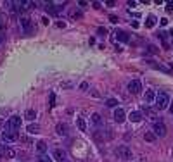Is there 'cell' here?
Masks as SVG:
<instances>
[{
  "mask_svg": "<svg viewBox=\"0 0 173 162\" xmlns=\"http://www.w3.org/2000/svg\"><path fill=\"white\" fill-rule=\"evenodd\" d=\"M170 105V95L166 92H159L156 95V109L158 110H165Z\"/></svg>",
  "mask_w": 173,
  "mask_h": 162,
  "instance_id": "6da1fadb",
  "label": "cell"
},
{
  "mask_svg": "<svg viewBox=\"0 0 173 162\" xmlns=\"http://www.w3.org/2000/svg\"><path fill=\"white\" fill-rule=\"evenodd\" d=\"M21 117L19 116H12V117H9L7 119V123H5V129L7 131H17L19 128H21Z\"/></svg>",
  "mask_w": 173,
  "mask_h": 162,
  "instance_id": "7a4b0ae2",
  "label": "cell"
},
{
  "mask_svg": "<svg viewBox=\"0 0 173 162\" xmlns=\"http://www.w3.org/2000/svg\"><path fill=\"white\" fill-rule=\"evenodd\" d=\"M0 138H2V142H5V143H12V142H17V140H19V133H17V131H7V129H5Z\"/></svg>",
  "mask_w": 173,
  "mask_h": 162,
  "instance_id": "3957f363",
  "label": "cell"
},
{
  "mask_svg": "<svg viewBox=\"0 0 173 162\" xmlns=\"http://www.w3.org/2000/svg\"><path fill=\"white\" fill-rule=\"evenodd\" d=\"M19 22H21V29H23L26 35H31V33H33V29H35V28H33V22H31V19H29V17H26V16H24V17H21V21H19Z\"/></svg>",
  "mask_w": 173,
  "mask_h": 162,
  "instance_id": "277c9868",
  "label": "cell"
},
{
  "mask_svg": "<svg viewBox=\"0 0 173 162\" xmlns=\"http://www.w3.org/2000/svg\"><path fill=\"white\" fill-rule=\"evenodd\" d=\"M152 133H154L156 136H165V135H166V126H165V123L156 121V123L152 124Z\"/></svg>",
  "mask_w": 173,
  "mask_h": 162,
  "instance_id": "5b68a950",
  "label": "cell"
},
{
  "mask_svg": "<svg viewBox=\"0 0 173 162\" xmlns=\"http://www.w3.org/2000/svg\"><path fill=\"white\" fill-rule=\"evenodd\" d=\"M116 155H118L120 159H123V161H128V159H132V150L123 145V147H118V148H116Z\"/></svg>",
  "mask_w": 173,
  "mask_h": 162,
  "instance_id": "8992f818",
  "label": "cell"
},
{
  "mask_svg": "<svg viewBox=\"0 0 173 162\" xmlns=\"http://www.w3.org/2000/svg\"><path fill=\"white\" fill-rule=\"evenodd\" d=\"M128 92L133 93V95L140 93V92H142V85H140V81H139V79H132V81L128 83Z\"/></svg>",
  "mask_w": 173,
  "mask_h": 162,
  "instance_id": "52a82bcc",
  "label": "cell"
},
{
  "mask_svg": "<svg viewBox=\"0 0 173 162\" xmlns=\"http://www.w3.org/2000/svg\"><path fill=\"white\" fill-rule=\"evenodd\" d=\"M62 3H54V2H50V3H47V10H49V14H52V16H57L62 9Z\"/></svg>",
  "mask_w": 173,
  "mask_h": 162,
  "instance_id": "ba28073f",
  "label": "cell"
},
{
  "mask_svg": "<svg viewBox=\"0 0 173 162\" xmlns=\"http://www.w3.org/2000/svg\"><path fill=\"white\" fill-rule=\"evenodd\" d=\"M142 112H144V114H146V116H147V117H149L151 121H152V123H156V121H158L156 110H152L151 107H147V105H142Z\"/></svg>",
  "mask_w": 173,
  "mask_h": 162,
  "instance_id": "9c48e42d",
  "label": "cell"
},
{
  "mask_svg": "<svg viewBox=\"0 0 173 162\" xmlns=\"http://www.w3.org/2000/svg\"><path fill=\"white\" fill-rule=\"evenodd\" d=\"M68 131H69V128H68L66 123H57V124H55V133H57L59 136H66Z\"/></svg>",
  "mask_w": 173,
  "mask_h": 162,
  "instance_id": "30bf717a",
  "label": "cell"
},
{
  "mask_svg": "<svg viewBox=\"0 0 173 162\" xmlns=\"http://www.w3.org/2000/svg\"><path fill=\"white\" fill-rule=\"evenodd\" d=\"M114 36H116L120 41H123V43H128V41H130V35H128L127 31H123V29H116Z\"/></svg>",
  "mask_w": 173,
  "mask_h": 162,
  "instance_id": "8fae6325",
  "label": "cell"
},
{
  "mask_svg": "<svg viewBox=\"0 0 173 162\" xmlns=\"http://www.w3.org/2000/svg\"><path fill=\"white\" fill-rule=\"evenodd\" d=\"M125 119H127V114H125V110L118 107V109L114 110V121H116V123L120 124V123H123Z\"/></svg>",
  "mask_w": 173,
  "mask_h": 162,
  "instance_id": "7c38bea8",
  "label": "cell"
},
{
  "mask_svg": "<svg viewBox=\"0 0 173 162\" xmlns=\"http://www.w3.org/2000/svg\"><path fill=\"white\" fill-rule=\"evenodd\" d=\"M0 154H2L3 157H7V159H12V157L16 155V152H14L10 147H0Z\"/></svg>",
  "mask_w": 173,
  "mask_h": 162,
  "instance_id": "4fadbf2b",
  "label": "cell"
},
{
  "mask_svg": "<svg viewBox=\"0 0 173 162\" xmlns=\"http://www.w3.org/2000/svg\"><path fill=\"white\" fill-rule=\"evenodd\" d=\"M54 159L59 161V162H64L66 161V152L61 150V148H55V150H54Z\"/></svg>",
  "mask_w": 173,
  "mask_h": 162,
  "instance_id": "5bb4252c",
  "label": "cell"
},
{
  "mask_svg": "<svg viewBox=\"0 0 173 162\" xmlns=\"http://www.w3.org/2000/svg\"><path fill=\"white\" fill-rule=\"evenodd\" d=\"M144 100L147 102V104H151V102H154L156 100V93H154V90H146V97H144Z\"/></svg>",
  "mask_w": 173,
  "mask_h": 162,
  "instance_id": "9a60e30c",
  "label": "cell"
},
{
  "mask_svg": "<svg viewBox=\"0 0 173 162\" xmlns=\"http://www.w3.org/2000/svg\"><path fill=\"white\" fill-rule=\"evenodd\" d=\"M128 119H130L132 123H139V121H142V112L132 110V112H130V116H128Z\"/></svg>",
  "mask_w": 173,
  "mask_h": 162,
  "instance_id": "2e32d148",
  "label": "cell"
},
{
  "mask_svg": "<svg viewBox=\"0 0 173 162\" xmlns=\"http://www.w3.org/2000/svg\"><path fill=\"white\" fill-rule=\"evenodd\" d=\"M35 117H36V110H35V109H28V110H26V114H24V119L33 121Z\"/></svg>",
  "mask_w": 173,
  "mask_h": 162,
  "instance_id": "e0dca14e",
  "label": "cell"
},
{
  "mask_svg": "<svg viewBox=\"0 0 173 162\" xmlns=\"http://www.w3.org/2000/svg\"><path fill=\"white\" fill-rule=\"evenodd\" d=\"M90 121H92V124H95V126H101V124H102V117H101L99 114H92Z\"/></svg>",
  "mask_w": 173,
  "mask_h": 162,
  "instance_id": "ac0fdd59",
  "label": "cell"
},
{
  "mask_svg": "<svg viewBox=\"0 0 173 162\" xmlns=\"http://www.w3.org/2000/svg\"><path fill=\"white\" fill-rule=\"evenodd\" d=\"M36 150L40 152V155H43V154L47 152V143H45V142H38V143H36Z\"/></svg>",
  "mask_w": 173,
  "mask_h": 162,
  "instance_id": "d6986e66",
  "label": "cell"
},
{
  "mask_svg": "<svg viewBox=\"0 0 173 162\" xmlns=\"http://www.w3.org/2000/svg\"><path fill=\"white\" fill-rule=\"evenodd\" d=\"M76 124H78V129H80V131H85V129H87V123H85L83 117H78V119H76Z\"/></svg>",
  "mask_w": 173,
  "mask_h": 162,
  "instance_id": "ffe728a7",
  "label": "cell"
},
{
  "mask_svg": "<svg viewBox=\"0 0 173 162\" xmlns=\"http://www.w3.org/2000/svg\"><path fill=\"white\" fill-rule=\"evenodd\" d=\"M38 131H40V126H38V124H33V123H31V124L28 126V133H29V135H36Z\"/></svg>",
  "mask_w": 173,
  "mask_h": 162,
  "instance_id": "44dd1931",
  "label": "cell"
},
{
  "mask_svg": "<svg viewBox=\"0 0 173 162\" xmlns=\"http://www.w3.org/2000/svg\"><path fill=\"white\" fill-rule=\"evenodd\" d=\"M144 140H146V142H154V140H156V135H154L152 131H146V133H144Z\"/></svg>",
  "mask_w": 173,
  "mask_h": 162,
  "instance_id": "7402d4cb",
  "label": "cell"
},
{
  "mask_svg": "<svg viewBox=\"0 0 173 162\" xmlns=\"http://www.w3.org/2000/svg\"><path fill=\"white\" fill-rule=\"evenodd\" d=\"M154 24H156V17H154V16H149L147 21H146V26H147V28H152Z\"/></svg>",
  "mask_w": 173,
  "mask_h": 162,
  "instance_id": "603a6c76",
  "label": "cell"
},
{
  "mask_svg": "<svg viewBox=\"0 0 173 162\" xmlns=\"http://www.w3.org/2000/svg\"><path fill=\"white\" fill-rule=\"evenodd\" d=\"M69 16H71L73 19H80L83 14H81V10H71V12H69Z\"/></svg>",
  "mask_w": 173,
  "mask_h": 162,
  "instance_id": "cb8c5ba5",
  "label": "cell"
},
{
  "mask_svg": "<svg viewBox=\"0 0 173 162\" xmlns=\"http://www.w3.org/2000/svg\"><path fill=\"white\" fill-rule=\"evenodd\" d=\"M106 105H107V107H116V105H118V100H116V98H107V100H106Z\"/></svg>",
  "mask_w": 173,
  "mask_h": 162,
  "instance_id": "d4e9b609",
  "label": "cell"
},
{
  "mask_svg": "<svg viewBox=\"0 0 173 162\" xmlns=\"http://www.w3.org/2000/svg\"><path fill=\"white\" fill-rule=\"evenodd\" d=\"M38 162H52V159H50L49 155H45V154H43V155H40V157H38Z\"/></svg>",
  "mask_w": 173,
  "mask_h": 162,
  "instance_id": "484cf974",
  "label": "cell"
},
{
  "mask_svg": "<svg viewBox=\"0 0 173 162\" xmlns=\"http://www.w3.org/2000/svg\"><path fill=\"white\" fill-rule=\"evenodd\" d=\"M97 35H101V36H106V35H107V29L101 26V28H97Z\"/></svg>",
  "mask_w": 173,
  "mask_h": 162,
  "instance_id": "4316f807",
  "label": "cell"
},
{
  "mask_svg": "<svg viewBox=\"0 0 173 162\" xmlns=\"http://www.w3.org/2000/svg\"><path fill=\"white\" fill-rule=\"evenodd\" d=\"M147 52H149V54H158V48H156L154 45H147Z\"/></svg>",
  "mask_w": 173,
  "mask_h": 162,
  "instance_id": "83f0119b",
  "label": "cell"
},
{
  "mask_svg": "<svg viewBox=\"0 0 173 162\" xmlns=\"http://www.w3.org/2000/svg\"><path fill=\"white\" fill-rule=\"evenodd\" d=\"M54 102H55V95L50 93V104H49V107H54Z\"/></svg>",
  "mask_w": 173,
  "mask_h": 162,
  "instance_id": "f1b7e54d",
  "label": "cell"
},
{
  "mask_svg": "<svg viewBox=\"0 0 173 162\" xmlns=\"http://www.w3.org/2000/svg\"><path fill=\"white\" fill-rule=\"evenodd\" d=\"M166 10H168V12H173V2H168V3H166Z\"/></svg>",
  "mask_w": 173,
  "mask_h": 162,
  "instance_id": "f546056e",
  "label": "cell"
},
{
  "mask_svg": "<svg viewBox=\"0 0 173 162\" xmlns=\"http://www.w3.org/2000/svg\"><path fill=\"white\" fill-rule=\"evenodd\" d=\"M109 21H111V22H118V17H116L114 14H111V16H109Z\"/></svg>",
  "mask_w": 173,
  "mask_h": 162,
  "instance_id": "4dcf8cb0",
  "label": "cell"
},
{
  "mask_svg": "<svg viewBox=\"0 0 173 162\" xmlns=\"http://www.w3.org/2000/svg\"><path fill=\"white\" fill-rule=\"evenodd\" d=\"M92 5H94V7H95V9H101V7H102V3H101V2H94V3H92Z\"/></svg>",
  "mask_w": 173,
  "mask_h": 162,
  "instance_id": "1f68e13d",
  "label": "cell"
},
{
  "mask_svg": "<svg viewBox=\"0 0 173 162\" xmlns=\"http://www.w3.org/2000/svg\"><path fill=\"white\" fill-rule=\"evenodd\" d=\"M3 40H5V35H3V31H0V45L3 43Z\"/></svg>",
  "mask_w": 173,
  "mask_h": 162,
  "instance_id": "d6a6232c",
  "label": "cell"
},
{
  "mask_svg": "<svg viewBox=\"0 0 173 162\" xmlns=\"http://www.w3.org/2000/svg\"><path fill=\"white\" fill-rule=\"evenodd\" d=\"M57 28H66V22H62V21H59V22H57Z\"/></svg>",
  "mask_w": 173,
  "mask_h": 162,
  "instance_id": "836d02e7",
  "label": "cell"
},
{
  "mask_svg": "<svg viewBox=\"0 0 173 162\" xmlns=\"http://www.w3.org/2000/svg\"><path fill=\"white\" fill-rule=\"evenodd\" d=\"M61 86H62V88H71V83H62Z\"/></svg>",
  "mask_w": 173,
  "mask_h": 162,
  "instance_id": "e575fe53",
  "label": "cell"
},
{
  "mask_svg": "<svg viewBox=\"0 0 173 162\" xmlns=\"http://www.w3.org/2000/svg\"><path fill=\"white\" fill-rule=\"evenodd\" d=\"M80 88H81V90H87V88H88V85H87V83H81V85H80Z\"/></svg>",
  "mask_w": 173,
  "mask_h": 162,
  "instance_id": "d590c367",
  "label": "cell"
},
{
  "mask_svg": "<svg viewBox=\"0 0 173 162\" xmlns=\"http://www.w3.org/2000/svg\"><path fill=\"white\" fill-rule=\"evenodd\" d=\"M161 24H163V26H166V24H168V19H165V17H163V19H161Z\"/></svg>",
  "mask_w": 173,
  "mask_h": 162,
  "instance_id": "8d00e7d4",
  "label": "cell"
},
{
  "mask_svg": "<svg viewBox=\"0 0 173 162\" xmlns=\"http://www.w3.org/2000/svg\"><path fill=\"white\" fill-rule=\"evenodd\" d=\"M170 112H172V114H173V107H172V109H170Z\"/></svg>",
  "mask_w": 173,
  "mask_h": 162,
  "instance_id": "74e56055",
  "label": "cell"
},
{
  "mask_svg": "<svg viewBox=\"0 0 173 162\" xmlns=\"http://www.w3.org/2000/svg\"><path fill=\"white\" fill-rule=\"evenodd\" d=\"M0 24H2V19H0Z\"/></svg>",
  "mask_w": 173,
  "mask_h": 162,
  "instance_id": "f35d334b",
  "label": "cell"
},
{
  "mask_svg": "<svg viewBox=\"0 0 173 162\" xmlns=\"http://www.w3.org/2000/svg\"><path fill=\"white\" fill-rule=\"evenodd\" d=\"M64 162H69V161H64Z\"/></svg>",
  "mask_w": 173,
  "mask_h": 162,
  "instance_id": "ab89813d",
  "label": "cell"
}]
</instances>
